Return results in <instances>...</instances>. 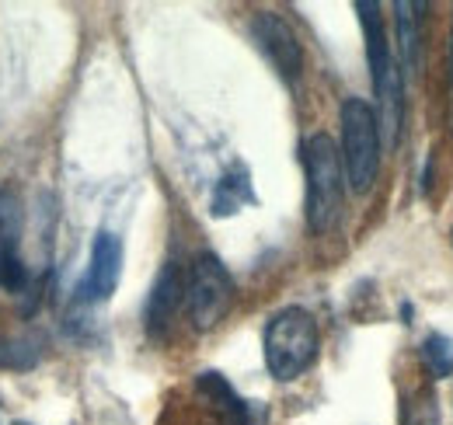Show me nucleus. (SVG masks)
Instances as JSON below:
<instances>
[{
	"mask_svg": "<svg viewBox=\"0 0 453 425\" xmlns=\"http://www.w3.org/2000/svg\"><path fill=\"white\" fill-rule=\"evenodd\" d=\"M181 304H185V279H181L178 266L168 262L165 272L157 275V282H154L150 297H147V314H143L147 331H150L154 338H157V335H165Z\"/></svg>",
	"mask_w": 453,
	"mask_h": 425,
	"instance_id": "1a4fd4ad",
	"label": "nucleus"
},
{
	"mask_svg": "<svg viewBox=\"0 0 453 425\" xmlns=\"http://www.w3.org/2000/svg\"><path fill=\"white\" fill-rule=\"evenodd\" d=\"M196 387L203 401L213 405V412L220 415L224 425H265V408L258 401H241L220 373H203Z\"/></svg>",
	"mask_w": 453,
	"mask_h": 425,
	"instance_id": "6e6552de",
	"label": "nucleus"
},
{
	"mask_svg": "<svg viewBox=\"0 0 453 425\" xmlns=\"http://www.w3.org/2000/svg\"><path fill=\"white\" fill-rule=\"evenodd\" d=\"M303 171H307V227L314 234H328L339 227L345 203V164L328 133H314L303 140Z\"/></svg>",
	"mask_w": 453,
	"mask_h": 425,
	"instance_id": "f257e3e1",
	"label": "nucleus"
},
{
	"mask_svg": "<svg viewBox=\"0 0 453 425\" xmlns=\"http://www.w3.org/2000/svg\"><path fill=\"white\" fill-rule=\"evenodd\" d=\"M251 199L255 196H251L248 171L244 167H234V171H226L224 182L213 192V216H230V212H237L244 203H251Z\"/></svg>",
	"mask_w": 453,
	"mask_h": 425,
	"instance_id": "f8f14e48",
	"label": "nucleus"
},
{
	"mask_svg": "<svg viewBox=\"0 0 453 425\" xmlns=\"http://www.w3.org/2000/svg\"><path fill=\"white\" fill-rule=\"evenodd\" d=\"M119 275H122V241L115 237L112 230H102L91 244V262L84 279L77 282V300L84 304H102L109 300L119 286Z\"/></svg>",
	"mask_w": 453,
	"mask_h": 425,
	"instance_id": "39448f33",
	"label": "nucleus"
},
{
	"mask_svg": "<svg viewBox=\"0 0 453 425\" xmlns=\"http://www.w3.org/2000/svg\"><path fill=\"white\" fill-rule=\"evenodd\" d=\"M397 39H401V66L408 73H418L422 70V11L426 4H408V0H397Z\"/></svg>",
	"mask_w": 453,
	"mask_h": 425,
	"instance_id": "9b49d317",
	"label": "nucleus"
},
{
	"mask_svg": "<svg viewBox=\"0 0 453 425\" xmlns=\"http://www.w3.org/2000/svg\"><path fill=\"white\" fill-rule=\"evenodd\" d=\"M450 77H453V32H450Z\"/></svg>",
	"mask_w": 453,
	"mask_h": 425,
	"instance_id": "2eb2a0df",
	"label": "nucleus"
},
{
	"mask_svg": "<svg viewBox=\"0 0 453 425\" xmlns=\"http://www.w3.org/2000/svg\"><path fill=\"white\" fill-rule=\"evenodd\" d=\"M251 35H255L258 50L273 59V66L280 70V77H283L286 84H293L300 77V70H303V50H300L293 28L286 25L280 14L262 11L251 21Z\"/></svg>",
	"mask_w": 453,
	"mask_h": 425,
	"instance_id": "423d86ee",
	"label": "nucleus"
},
{
	"mask_svg": "<svg viewBox=\"0 0 453 425\" xmlns=\"http://www.w3.org/2000/svg\"><path fill=\"white\" fill-rule=\"evenodd\" d=\"M234 304V279L226 266L213 255V251H203L192 272H188V282H185V311L188 321L199 328V331H210L226 318Z\"/></svg>",
	"mask_w": 453,
	"mask_h": 425,
	"instance_id": "20e7f679",
	"label": "nucleus"
},
{
	"mask_svg": "<svg viewBox=\"0 0 453 425\" xmlns=\"http://www.w3.org/2000/svg\"><path fill=\"white\" fill-rule=\"evenodd\" d=\"M401 425H440L436 390L429 383L418 387V390H411V398L401 405Z\"/></svg>",
	"mask_w": 453,
	"mask_h": 425,
	"instance_id": "ddd939ff",
	"label": "nucleus"
},
{
	"mask_svg": "<svg viewBox=\"0 0 453 425\" xmlns=\"http://www.w3.org/2000/svg\"><path fill=\"white\" fill-rule=\"evenodd\" d=\"M21 227H25V216H21L18 196L11 189H0V290H11V293L25 290L28 282V272L18 255Z\"/></svg>",
	"mask_w": 453,
	"mask_h": 425,
	"instance_id": "0eeeda50",
	"label": "nucleus"
},
{
	"mask_svg": "<svg viewBox=\"0 0 453 425\" xmlns=\"http://www.w3.org/2000/svg\"><path fill=\"white\" fill-rule=\"evenodd\" d=\"M363 35H366V59H370V81L373 88L384 84L388 73H395V59H391V46H388V32H384V18H380V4L377 0H359L356 4Z\"/></svg>",
	"mask_w": 453,
	"mask_h": 425,
	"instance_id": "9d476101",
	"label": "nucleus"
},
{
	"mask_svg": "<svg viewBox=\"0 0 453 425\" xmlns=\"http://www.w3.org/2000/svg\"><path fill=\"white\" fill-rule=\"evenodd\" d=\"M318 349H321L318 321L303 307H286L265 324V367L280 383H289L311 370Z\"/></svg>",
	"mask_w": 453,
	"mask_h": 425,
	"instance_id": "f03ea898",
	"label": "nucleus"
},
{
	"mask_svg": "<svg viewBox=\"0 0 453 425\" xmlns=\"http://www.w3.org/2000/svg\"><path fill=\"white\" fill-rule=\"evenodd\" d=\"M342 164L356 196L373 189L380 174V122L363 98H345L342 105Z\"/></svg>",
	"mask_w": 453,
	"mask_h": 425,
	"instance_id": "7ed1b4c3",
	"label": "nucleus"
},
{
	"mask_svg": "<svg viewBox=\"0 0 453 425\" xmlns=\"http://www.w3.org/2000/svg\"><path fill=\"white\" fill-rule=\"evenodd\" d=\"M422 367L433 380H443L453 373V342L447 335H429L422 342Z\"/></svg>",
	"mask_w": 453,
	"mask_h": 425,
	"instance_id": "4468645a",
	"label": "nucleus"
}]
</instances>
